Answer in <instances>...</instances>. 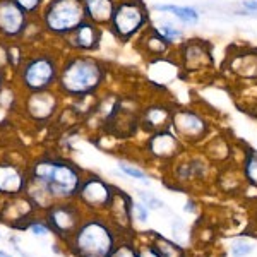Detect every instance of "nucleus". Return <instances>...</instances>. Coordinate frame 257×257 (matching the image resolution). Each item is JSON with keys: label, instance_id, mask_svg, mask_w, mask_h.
I'll return each mask as SVG.
<instances>
[{"label": "nucleus", "instance_id": "obj_1", "mask_svg": "<svg viewBox=\"0 0 257 257\" xmlns=\"http://www.w3.org/2000/svg\"><path fill=\"white\" fill-rule=\"evenodd\" d=\"M101 81V69L89 59H76L62 72V88L72 94L93 91Z\"/></svg>", "mask_w": 257, "mask_h": 257}, {"label": "nucleus", "instance_id": "obj_2", "mask_svg": "<svg viewBox=\"0 0 257 257\" xmlns=\"http://www.w3.org/2000/svg\"><path fill=\"white\" fill-rule=\"evenodd\" d=\"M35 175L40 182L47 185L50 192L57 194V196H70L76 192L77 185H79V178L77 173L67 165L62 163H38L35 168Z\"/></svg>", "mask_w": 257, "mask_h": 257}, {"label": "nucleus", "instance_id": "obj_3", "mask_svg": "<svg viewBox=\"0 0 257 257\" xmlns=\"http://www.w3.org/2000/svg\"><path fill=\"white\" fill-rule=\"evenodd\" d=\"M82 16L84 7L81 0H53L47 9L45 21L52 31L69 33L82 23Z\"/></svg>", "mask_w": 257, "mask_h": 257}, {"label": "nucleus", "instance_id": "obj_4", "mask_svg": "<svg viewBox=\"0 0 257 257\" xmlns=\"http://www.w3.org/2000/svg\"><path fill=\"white\" fill-rule=\"evenodd\" d=\"M110 231L99 223H89L77 235V247L81 257H108L111 252Z\"/></svg>", "mask_w": 257, "mask_h": 257}, {"label": "nucleus", "instance_id": "obj_5", "mask_svg": "<svg viewBox=\"0 0 257 257\" xmlns=\"http://www.w3.org/2000/svg\"><path fill=\"white\" fill-rule=\"evenodd\" d=\"M113 28L118 33V36H131L134 31H138L144 23V11L136 2H123L113 12Z\"/></svg>", "mask_w": 257, "mask_h": 257}, {"label": "nucleus", "instance_id": "obj_6", "mask_svg": "<svg viewBox=\"0 0 257 257\" xmlns=\"http://www.w3.org/2000/svg\"><path fill=\"white\" fill-rule=\"evenodd\" d=\"M53 76H55L53 62L41 57V59H35L31 64H28L26 70H24V82L31 89H43L53 81Z\"/></svg>", "mask_w": 257, "mask_h": 257}, {"label": "nucleus", "instance_id": "obj_7", "mask_svg": "<svg viewBox=\"0 0 257 257\" xmlns=\"http://www.w3.org/2000/svg\"><path fill=\"white\" fill-rule=\"evenodd\" d=\"M24 26V12L12 0L0 2V31L6 35H18Z\"/></svg>", "mask_w": 257, "mask_h": 257}, {"label": "nucleus", "instance_id": "obj_8", "mask_svg": "<svg viewBox=\"0 0 257 257\" xmlns=\"http://www.w3.org/2000/svg\"><path fill=\"white\" fill-rule=\"evenodd\" d=\"M173 125L178 128V132L184 136H190V138H196L204 131V122L197 117V115L190 113V111H180L173 118Z\"/></svg>", "mask_w": 257, "mask_h": 257}, {"label": "nucleus", "instance_id": "obj_9", "mask_svg": "<svg viewBox=\"0 0 257 257\" xmlns=\"http://www.w3.org/2000/svg\"><path fill=\"white\" fill-rule=\"evenodd\" d=\"M24 180L18 168L11 165H2L0 167V190L7 194H16L23 189Z\"/></svg>", "mask_w": 257, "mask_h": 257}, {"label": "nucleus", "instance_id": "obj_10", "mask_svg": "<svg viewBox=\"0 0 257 257\" xmlns=\"http://www.w3.org/2000/svg\"><path fill=\"white\" fill-rule=\"evenodd\" d=\"M81 194L89 204H94V206L105 204L110 199V189L99 180H89L88 184L82 187Z\"/></svg>", "mask_w": 257, "mask_h": 257}, {"label": "nucleus", "instance_id": "obj_11", "mask_svg": "<svg viewBox=\"0 0 257 257\" xmlns=\"http://www.w3.org/2000/svg\"><path fill=\"white\" fill-rule=\"evenodd\" d=\"M84 11L96 23H105V21L113 18L111 0H84Z\"/></svg>", "mask_w": 257, "mask_h": 257}, {"label": "nucleus", "instance_id": "obj_12", "mask_svg": "<svg viewBox=\"0 0 257 257\" xmlns=\"http://www.w3.org/2000/svg\"><path fill=\"white\" fill-rule=\"evenodd\" d=\"M98 41V33L93 24L81 23L76 30L72 31V43L79 48H93Z\"/></svg>", "mask_w": 257, "mask_h": 257}, {"label": "nucleus", "instance_id": "obj_13", "mask_svg": "<svg viewBox=\"0 0 257 257\" xmlns=\"http://www.w3.org/2000/svg\"><path fill=\"white\" fill-rule=\"evenodd\" d=\"M53 105H55V101H53L52 94L36 93V94H33V96L30 98V101H28V110H30L35 117L43 118V117H47V115L52 113Z\"/></svg>", "mask_w": 257, "mask_h": 257}, {"label": "nucleus", "instance_id": "obj_14", "mask_svg": "<svg viewBox=\"0 0 257 257\" xmlns=\"http://www.w3.org/2000/svg\"><path fill=\"white\" fill-rule=\"evenodd\" d=\"M151 149L155 155H160V156H170L173 151L177 149V141L173 138L172 134H158L151 139Z\"/></svg>", "mask_w": 257, "mask_h": 257}, {"label": "nucleus", "instance_id": "obj_15", "mask_svg": "<svg viewBox=\"0 0 257 257\" xmlns=\"http://www.w3.org/2000/svg\"><path fill=\"white\" fill-rule=\"evenodd\" d=\"M158 11H168V12H173L175 18H178L182 23L185 24H196L199 21V14L194 9L190 7H178V6H156Z\"/></svg>", "mask_w": 257, "mask_h": 257}, {"label": "nucleus", "instance_id": "obj_16", "mask_svg": "<svg viewBox=\"0 0 257 257\" xmlns=\"http://www.w3.org/2000/svg\"><path fill=\"white\" fill-rule=\"evenodd\" d=\"M52 221L59 230H69V228L74 225V216L69 209L59 208L52 213Z\"/></svg>", "mask_w": 257, "mask_h": 257}, {"label": "nucleus", "instance_id": "obj_17", "mask_svg": "<svg viewBox=\"0 0 257 257\" xmlns=\"http://www.w3.org/2000/svg\"><path fill=\"white\" fill-rule=\"evenodd\" d=\"M245 175L248 182L257 187V155H248L245 161Z\"/></svg>", "mask_w": 257, "mask_h": 257}, {"label": "nucleus", "instance_id": "obj_18", "mask_svg": "<svg viewBox=\"0 0 257 257\" xmlns=\"http://www.w3.org/2000/svg\"><path fill=\"white\" fill-rule=\"evenodd\" d=\"M167 117L168 115L165 108H151L148 111V122L151 125H160V123H163L167 120Z\"/></svg>", "mask_w": 257, "mask_h": 257}, {"label": "nucleus", "instance_id": "obj_19", "mask_svg": "<svg viewBox=\"0 0 257 257\" xmlns=\"http://www.w3.org/2000/svg\"><path fill=\"white\" fill-rule=\"evenodd\" d=\"M161 245L160 247V255L161 257H180L182 252L173 245L172 242H167V240H161Z\"/></svg>", "mask_w": 257, "mask_h": 257}, {"label": "nucleus", "instance_id": "obj_20", "mask_svg": "<svg viewBox=\"0 0 257 257\" xmlns=\"http://www.w3.org/2000/svg\"><path fill=\"white\" fill-rule=\"evenodd\" d=\"M250 252H252V245H248L245 242H237L231 247V254L235 257H243V255L250 254Z\"/></svg>", "mask_w": 257, "mask_h": 257}, {"label": "nucleus", "instance_id": "obj_21", "mask_svg": "<svg viewBox=\"0 0 257 257\" xmlns=\"http://www.w3.org/2000/svg\"><path fill=\"white\" fill-rule=\"evenodd\" d=\"M120 168H122L123 172L127 173V175H131V177H134V178H139V180H143V182H148L143 170H138V168H134V167H128V165H125V163L120 165Z\"/></svg>", "mask_w": 257, "mask_h": 257}, {"label": "nucleus", "instance_id": "obj_22", "mask_svg": "<svg viewBox=\"0 0 257 257\" xmlns=\"http://www.w3.org/2000/svg\"><path fill=\"white\" fill-rule=\"evenodd\" d=\"M160 33L165 36V38H175V36H180V31L175 30L170 23H163L160 26Z\"/></svg>", "mask_w": 257, "mask_h": 257}, {"label": "nucleus", "instance_id": "obj_23", "mask_svg": "<svg viewBox=\"0 0 257 257\" xmlns=\"http://www.w3.org/2000/svg\"><path fill=\"white\" fill-rule=\"evenodd\" d=\"M131 209H132V214H134L139 221H146L148 219V209L144 208L143 204H138V202H136V204L131 206Z\"/></svg>", "mask_w": 257, "mask_h": 257}, {"label": "nucleus", "instance_id": "obj_24", "mask_svg": "<svg viewBox=\"0 0 257 257\" xmlns=\"http://www.w3.org/2000/svg\"><path fill=\"white\" fill-rule=\"evenodd\" d=\"M23 11H35L38 7L40 0H14Z\"/></svg>", "mask_w": 257, "mask_h": 257}, {"label": "nucleus", "instance_id": "obj_25", "mask_svg": "<svg viewBox=\"0 0 257 257\" xmlns=\"http://www.w3.org/2000/svg\"><path fill=\"white\" fill-rule=\"evenodd\" d=\"M141 197H143V201L146 202V204H149V208H153V209H158L163 206V202L161 201H158V199H155L151 196H146V194H141Z\"/></svg>", "mask_w": 257, "mask_h": 257}, {"label": "nucleus", "instance_id": "obj_26", "mask_svg": "<svg viewBox=\"0 0 257 257\" xmlns=\"http://www.w3.org/2000/svg\"><path fill=\"white\" fill-rule=\"evenodd\" d=\"M111 257H136L134 254V250H131V248H127V247H123V248H120V250L115 252Z\"/></svg>", "mask_w": 257, "mask_h": 257}, {"label": "nucleus", "instance_id": "obj_27", "mask_svg": "<svg viewBox=\"0 0 257 257\" xmlns=\"http://www.w3.org/2000/svg\"><path fill=\"white\" fill-rule=\"evenodd\" d=\"M242 6L245 7V9H248V11L257 12V0H243Z\"/></svg>", "mask_w": 257, "mask_h": 257}, {"label": "nucleus", "instance_id": "obj_28", "mask_svg": "<svg viewBox=\"0 0 257 257\" xmlns=\"http://www.w3.org/2000/svg\"><path fill=\"white\" fill-rule=\"evenodd\" d=\"M33 231H35L36 235H45L48 230H47V228H45L43 225H35V226H33Z\"/></svg>", "mask_w": 257, "mask_h": 257}, {"label": "nucleus", "instance_id": "obj_29", "mask_svg": "<svg viewBox=\"0 0 257 257\" xmlns=\"http://www.w3.org/2000/svg\"><path fill=\"white\" fill-rule=\"evenodd\" d=\"M141 257H161L160 255V252H155V250H146V252H143V255Z\"/></svg>", "mask_w": 257, "mask_h": 257}, {"label": "nucleus", "instance_id": "obj_30", "mask_svg": "<svg viewBox=\"0 0 257 257\" xmlns=\"http://www.w3.org/2000/svg\"><path fill=\"white\" fill-rule=\"evenodd\" d=\"M0 257H11V255H9V254H6V252L0 250Z\"/></svg>", "mask_w": 257, "mask_h": 257}]
</instances>
